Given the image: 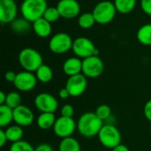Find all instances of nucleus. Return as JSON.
<instances>
[{
	"instance_id": "obj_1",
	"label": "nucleus",
	"mask_w": 151,
	"mask_h": 151,
	"mask_svg": "<svg viewBox=\"0 0 151 151\" xmlns=\"http://www.w3.org/2000/svg\"><path fill=\"white\" fill-rule=\"evenodd\" d=\"M104 127V121L95 112H85L78 119L77 130L85 138H92L98 135Z\"/></svg>"
},
{
	"instance_id": "obj_2",
	"label": "nucleus",
	"mask_w": 151,
	"mask_h": 151,
	"mask_svg": "<svg viewBox=\"0 0 151 151\" xmlns=\"http://www.w3.org/2000/svg\"><path fill=\"white\" fill-rule=\"evenodd\" d=\"M48 7L46 0H24L20 6L22 17L33 23L43 17Z\"/></svg>"
},
{
	"instance_id": "obj_3",
	"label": "nucleus",
	"mask_w": 151,
	"mask_h": 151,
	"mask_svg": "<svg viewBox=\"0 0 151 151\" xmlns=\"http://www.w3.org/2000/svg\"><path fill=\"white\" fill-rule=\"evenodd\" d=\"M18 60L24 71L35 73L36 70L43 64L42 55L33 48L22 49L18 56Z\"/></svg>"
},
{
	"instance_id": "obj_4",
	"label": "nucleus",
	"mask_w": 151,
	"mask_h": 151,
	"mask_svg": "<svg viewBox=\"0 0 151 151\" xmlns=\"http://www.w3.org/2000/svg\"><path fill=\"white\" fill-rule=\"evenodd\" d=\"M116 12L117 10L114 3L108 0L101 1L96 4L92 12L96 22L101 25H105L111 22L116 16Z\"/></svg>"
},
{
	"instance_id": "obj_5",
	"label": "nucleus",
	"mask_w": 151,
	"mask_h": 151,
	"mask_svg": "<svg viewBox=\"0 0 151 151\" xmlns=\"http://www.w3.org/2000/svg\"><path fill=\"white\" fill-rule=\"evenodd\" d=\"M100 143L107 149H114L121 143V134L119 130L111 124L104 125L98 134Z\"/></svg>"
},
{
	"instance_id": "obj_6",
	"label": "nucleus",
	"mask_w": 151,
	"mask_h": 151,
	"mask_svg": "<svg viewBox=\"0 0 151 151\" xmlns=\"http://www.w3.org/2000/svg\"><path fill=\"white\" fill-rule=\"evenodd\" d=\"M72 50L74 55L80 58H87L91 56H98L99 50L93 42L87 37H78L73 42Z\"/></svg>"
},
{
	"instance_id": "obj_7",
	"label": "nucleus",
	"mask_w": 151,
	"mask_h": 151,
	"mask_svg": "<svg viewBox=\"0 0 151 151\" xmlns=\"http://www.w3.org/2000/svg\"><path fill=\"white\" fill-rule=\"evenodd\" d=\"M73 39L67 33H58L54 35L49 42V49L55 54H64L68 52L73 47Z\"/></svg>"
},
{
	"instance_id": "obj_8",
	"label": "nucleus",
	"mask_w": 151,
	"mask_h": 151,
	"mask_svg": "<svg viewBox=\"0 0 151 151\" xmlns=\"http://www.w3.org/2000/svg\"><path fill=\"white\" fill-rule=\"evenodd\" d=\"M104 64L98 56H91L82 60V74L87 78L96 79L102 75Z\"/></svg>"
},
{
	"instance_id": "obj_9",
	"label": "nucleus",
	"mask_w": 151,
	"mask_h": 151,
	"mask_svg": "<svg viewBox=\"0 0 151 151\" xmlns=\"http://www.w3.org/2000/svg\"><path fill=\"white\" fill-rule=\"evenodd\" d=\"M52 129L58 137L64 139L71 137L73 134L77 129V123L73 118L60 116L57 119Z\"/></svg>"
},
{
	"instance_id": "obj_10",
	"label": "nucleus",
	"mask_w": 151,
	"mask_h": 151,
	"mask_svg": "<svg viewBox=\"0 0 151 151\" xmlns=\"http://www.w3.org/2000/svg\"><path fill=\"white\" fill-rule=\"evenodd\" d=\"M35 108L41 112H51L54 113L58 107V102L57 98L50 93H40L34 100Z\"/></svg>"
},
{
	"instance_id": "obj_11",
	"label": "nucleus",
	"mask_w": 151,
	"mask_h": 151,
	"mask_svg": "<svg viewBox=\"0 0 151 151\" xmlns=\"http://www.w3.org/2000/svg\"><path fill=\"white\" fill-rule=\"evenodd\" d=\"M37 81V78L34 73L22 71L17 73L13 85L19 91L29 92L35 88Z\"/></svg>"
},
{
	"instance_id": "obj_12",
	"label": "nucleus",
	"mask_w": 151,
	"mask_h": 151,
	"mask_svg": "<svg viewBox=\"0 0 151 151\" xmlns=\"http://www.w3.org/2000/svg\"><path fill=\"white\" fill-rule=\"evenodd\" d=\"M87 86V77L82 73L69 77L65 83V88L72 97H78L81 96L86 91Z\"/></svg>"
},
{
	"instance_id": "obj_13",
	"label": "nucleus",
	"mask_w": 151,
	"mask_h": 151,
	"mask_svg": "<svg viewBox=\"0 0 151 151\" xmlns=\"http://www.w3.org/2000/svg\"><path fill=\"white\" fill-rule=\"evenodd\" d=\"M61 18L73 19L81 12V6L77 0H59L57 6Z\"/></svg>"
},
{
	"instance_id": "obj_14",
	"label": "nucleus",
	"mask_w": 151,
	"mask_h": 151,
	"mask_svg": "<svg viewBox=\"0 0 151 151\" xmlns=\"http://www.w3.org/2000/svg\"><path fill=\"white\" fill-rule=\"evenodd\" d=\"M35 119L34 113L30 108L26 105H19L13 110V121L16 125L22 127H29Z\"/></svg>"
},
{
	"instance_id": "obj_15",
	"label": "nucleus",
	"mask_w": 151,
	"mask_h": 151,
	"mask_svg": "<svg viewBox=\"0 0 151 151\" xmlns=\"http://www.w3.org/2000/svg\"><path fill=\"white\" fill-rule=\"evenodd\" d=\"M18 7L14 0H0V22L12 23L17 16Z\"/></svg>"
},
{
	"instance_id": "obj_16",
	"label": "nucleus",
	"mask_w": 151,
	"mask_h": 151,
	"mask_svg": "<svg viewBox=\"0 0 151 151\" xmlns=\"http://www.w3.org/2000/svg\"><path fill=\"white\" fill-rule=\"evenodd\" d=\"M63 71L68 77L82 73V60L78 57L67 58L63 64Z\"/></svg>"
},
{
	"instance_id": "obj_17",
	"label": "nucleus",
	"mask_w": 151,
	"mask_h": 151,
	"mask_svg": "<svg viewBox=\"0 0 151 151\" xmlns=\"http://www.w3.org/2000/svg\"><path fill=\"white\" fill-rule=\"evenodd\" d=\"M32 28L35 35L41 38H46L51 34V23L47 21L44 18L38 19L33 22Z\"/></svg>"
},
{
	"instance_id": "obj_18",
	"label": "nucleus",
	"mask_w": 151,
	"mask_h": 151,
	"mask_svg": "<svg viewBox=\"0 0 151 151\" xmlns=\"http://www.w3.org/2000/svg\"><path fill=\"white\" fill-rule=\"evenodd\" d=\"M57 118L54 113L51 112H41L36 119L37 127L42 130H49L53 128Z\"/></svg>"
},
{
	"instance_id": "obj_19",
	"label": "nucleus",
	"mask_w": 151,
	"mask_h": 151,
	"mask_svg": "<svg viewBox=\"0 0 151 151\" xmlns=\"http://www.w3.org/2000/svg\"><path fill=\"white\" fill-rule=\"evenodd\" d=\"M4 132H5L8 142L12 143L21 141L24 135V131L22 129V127L16 125V124L7 127V128L4 129Z\"/></svg>"
},
{
	"instance_id": "obj_20",
	"label": "nucleus",
	"mask_w": 151,
	"mask_h": 151,
	"mask_svg": "<svg viewBox=\"0 0 151 151\" xmlns=\"http://www.w3.org/2000/svg\"><path fill=\"white\" fill-rule=\"evenodd\" d=\"M31 22H29L28 20H27L26 19L22 18H19V19H15L12 23H11V29L16 33V34H26L27 32L30 31L31 29Z\"/></svg>"
},
{
	"instance_id": "obj_21",
	"label": "nucleus",
	"mask_w": 151,
	"mask_h": 151,
	"mask_svg": "<svg viewBox=\"0 0 151 151\" xmlns=\"http://www.w3.org/2000/svg\"><path fill=\"white\" fill-rule=\"evenodd\" d=\"M58 151H81V148L78 140L71 136L61 139Z\"/></svg>"
},
{
	"instance_id": "obj_22",
	"label": "nucleus",
	"mask_w": 151,
	"mask_h": 151,
	"mask_svg": "<svg viewBox=\"0 0 151 151\" xmlns=\"http://www.w3.org/2000/svg\"><path fill=\"white\" fill-rule=\"evenodd\" d=\"M13 121V109L6 104L0 105V127H7Z\"/></svg>"
},
{
	"instance_id": "obj_23",
	"label": "nucleus",
	"mask_w": 151,
	"mask_h": 151,
	"mask_svg": "<svg viewBox=\"0 0 151 151\" xmlns=\"http://www.w3.org/2000/svg\"><path fill=\"white\" fill-rule=\"evenodd\" d=\"M137 40L140 43L145 46L151 45V24L142 26L137 31Z\"/></svg>"
},
{
	"instance_id": "obj_24",
	"label": "nucleus",
	"mask_w": 151,
	"mask_h": 151,
	"mask_svg": "<svg viewBox=\"0 0 151 151\" xmlns=\"http://www.w3.org/2000/svg\"><path fill=\"white\" fill-rule=\"evenodd\" d=\"M35 76L37 78V81L41 83H49L53 78V72L49 65L42 64L36 70Z\"/></svg>"
},
{
	"instance_id": "obj_25",
	"label": "nucleus",
	"mask_w": 151,
	"mask_h": 151,
	"mask_svg": "<svg viewBox=\"0 0 151 151\" xmlns=\"http://www.w3.org/2000/svg\"><path fill=\"white\" fill-rule=\"evenodd\" d=\"M136 0H114V5L117 12L121 14L130 13L135 7Z\"/></svg>"
},
{
	"instance_id": "obj_26",
	"label": "nucleus",
	"mask_w": 151,
	"mask_h": 151,
	"mask_svg": "<svg viewBox=\"0 0 151 151\" xmlns=\"http://www.w3.org/2000/svg\"><path fill=\"white\" fill-rule=\"evenodd\" d=\"M96 19L92 12H84L80 15L78 19L79 26L83 29H89L95 25Z\"/></svg>"
},
{
	"instance_id": "obj_27",
	"label": "nucleus",
	"mask_w": 151,
	"mask_h": 151,
	"mask_svg": "<svg viewBox=\"0 0 151 151\" xmlns=\"http://www.w3.org/2000/svg\"><path fill=\"white\" fill-rule=\"evenodd\" d=\"M7 106H9L12 109H15L18 106L21 105V96L19 93L16 92V91H12L10 93L7 94L6 96V101L5 104Z\"/></svg>"
},
{
	"instance_id": "obj_28",
	"label": "nucleus",
	"mask_w": 151,
	"mask_h": 151,
	"mask_svg": "<svg viewBox=\"0 0 151 151\" xmlns=\"http://www.w3.org/2000/svg\"><path fill=\"white\" fill-rule=\"evenodd\" d=\"M42 18H44L50 23H53V22L58 21L59 19V18H61V16H60L59 12L57 7H54V6L49 7L48 6Z\"/></svg>"
},
{
	"instance_id": "obj_29",
	"label": "nucleus",
	"mask_w": 151,
	"mask_h": 151,
	"mask_svg": "<svg viewBox=\"0 0 151 151\" xmlns=\"http://www.w3.org/2000/svg\"><path fill=\"white\" fill-rule=\"evenodd\" d=\"M9 151H35V148L28 142L21 140L19 142L12 143Z\"/></svg>"
},
{
	"instance_id": "obj_30",
	"label": "nucleus",
	"mask_w": 151,
	"mask_h": 151,
	"mask_svg": "<svg viewBox=\"0 0 151 151\" xmlns=\"http://www.w3.org/2000/svg\"><path fill=\"white\" fill-rule=\"evenodd\" d=\"M95 113L96 114V116L99 119H101L104 121V120L108 119L111 117V109L107 104H101V105H99L96 108Z\"/></svg>"
},
{
	"instance_id": "obj_31",
	"label": "nucleus",
	"mask_w": 151,
	"mask_h": 151,
	"mask_svg": "<svg viewBox=\"0 0 151 151\" xmlns=\"http://www.w3.org/2000/svg\"><path fill=\"white\" fill-rule=\"evenodd\" d=\"M73 114H74V108L73 105H71L69 104L63 105L60 109V115L63 117L73 118Z\"/></svg>"
},
{
	"instance_id": "obj_32",
	"label": "nucleus",
	"mask_w": 151,
	"mask_h": 151,
	"mask_svg": "<svg viewBox=\"0 0 151 151\" xmlns=\"http://www.w3.org/2000/svg\"><path fill=\"white\" fill-rule=\"evenodd\" d=\"M141 7L144 13L151 16V0H142Z\"/></svg>"
},
{
	"instance_id": "obj_33",
	"label": "nucleus",
	"mask_w": 151,
	"mask_h": 151,
	"mask_svg": "<svg viewBox=\"0 0 151 151\" xmlns=\"http://www.w3.org/2000/svg\"><path fill=\"white\" fill-rule=\"evenodd\" d=\"M143 112H144V116L145 118L151 122V99L146 102L145 105H144V109H143Z\"/></svg>"
},
{
	"instance_id": "obj_34",
	"label": "nucleus",
	"mask_w": 151,
	"mask_h": 151,
	"mask_svg": "<svg viewBox=\"0 0 151 151\" xmlns=\"http://www.w3.org/2000/svg\"><path fill=\"white\" fill-rule=\"evenodd\" d=\"M35 151H54L53 148L51 147V145H50L49 143H40L38 144L35 148Z\"/></svg>"
},
{
	"instance_id": "obj_35",
	"label": "nucleus",
	"mask_w": 151,
	"mask_h": 151,
	"mask_svg": "<svg viewBox=\"0 0 151 151\" xmlns=\"http://www.w3.org/2000/svg\"><path fill=\"white\" fill-rule=\"evenodd\" d=\"M16 76H17V73H14L13 71H8L4 74V79H5L6 81L13 83L14 81H15V79H16Z\"/></svg>"
},
{
	"instance_id": "obj_36",
	"label": "nucleus",
	"mask_w": 151,
	"mask_h": 151,
	"mask_svg": "<svg viewBox=\"0 0 151 151\" xmlns=\"http://www.w3.org/2000/svg\"><path fill=\"white\" fill-rule=\"evenodd\" d=\"M58 96H59V97L61 98V99H63V100H65V99H67L68 97H70L71 96H70V93H69V91L66 89V88L65 87V88H61L60 90H59V92H58Z\"/></svg>"
},
{
	"instance_id": "obj_37",
	"label": "nucleus",
	"mask_w": 151,
	"mask_h": 151,
	"mask_svg": "<svg viewBox=\"0 0 151 151\" xmlns=\"http://www.w3.org/2000/svg\"><path fill=\"white\" fill-rule=\"evenodd\" d=\"M7 142H8V140H7V137H6L4 129H1L0 130V147L3 148L6 144Z\"/></svg>"
},
{
	"instance_id": "obj_38",
	"label": "nucleus",
	"mask_w": 151,
	"mask_h": 151,
	"mask_svg": "<svg viewBox=\"0 0 151 151\" xmlns=\"http://www.w3.org/2000/svg\"><path fill=\"white\" fill-rule=\"evenodd\" d=\"M112 151H130V150H129V149L127 148V146H126V145H124V144L120 143L119 145H118V146H116L114 149H112Z\"/></svg>"
},
{
	"instance_id": "obj_39",
	"label": "nucleus",
	"mask_w": 151,
	"mask_h": 151,
	"mask_svg": "<svg viewBox=\"0 0 151 151\" xmlns=\"http://www.w3.org/2000/svg\"><path fill=\"white\" fill-rule=\"evenodd\" d=\"M6 96H7V94H5L4 91H1V92H0V105L5 104Z\"/></svg>"
},
{
	"instance_id": "obj_40",
	"label": "nucleus",
	"mask_w": 151,
	"mask_h": 151,
	"mask_svg": "<svg viewBox=\"0 0 151 151\" xmlns=\"http://www.w3.org/2000/svg\"><path fill=\"white\" fill-rule=\"evenodd\" d=\"M150 134H151V127H150Z\"/></svg>"
}]
</instances>
